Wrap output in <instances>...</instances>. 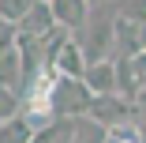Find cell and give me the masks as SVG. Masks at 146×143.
<instances>
[{"mask_svg":"<svg viewBox=\"0 0 146 143\" xmlns=\"http://www.w3.org/2000/svg\"><path fill=\"white\" fill-rule=\"evenodd\" d=\"M90 102H94V94L86 91L82 79H60L56 75L52 94H49V109H52L56 121H79V117H86V113H90Z\"/></svg>","mask_w":146,"mask_h":143,"instance_id":"obj_1","label":"cell"},{"mask_svg":"<svg viewBox=\"0 0 146 143\" xmlns=\"http://www.w3.org/2000/svg\"><path fill=\"white\" fill-rule=\"evenodd\" d=\"M75 42H79V49L86 56V68H90V64H101V60H112V56H109V49H112V19L90 15L86 26L75 34Z\"/></svg>","mask_w":146,"mask_h":143,"instance_id":"obj_2","label":"cell"},{"mask_svg":"<svg viewBox=\"0 0 146 143\" xmlns=\"http://www.w3.org/2000/svg\"><path fill=\"white\" fill-rule=\"evenodd\" d=\"M90 121H98L101 128H124V124H135V117H139V105L135 102H127V98H120V94H105V98H94L90 102V113H86Z\"/></svg>","mask_w":146,"mask_h":143,"instance_id":"obj_3","label":"cell"},{"mask_svg":"<svg viewBox=\"0 0 146 143\" xmlns=\"http://www.w3.org/2000/svg\"><path fill=\"white\" fill-rule=\"evenodd\" d=\"M112 53H116V60L120 56H139L142 53V26L124 15H112Z\"/></svg>","mask_w":146,"mask_h":143,"instance_id":"obj_4","label":"cell"},{"mask_svg":"<svg viewBox=\"0 0 146 143\" xmlns=\"http://www.w3.org/2000/svg\"><path fill=\"white\" fill-rule=\"evenodd\" d=\"M60 26H56V15H52V4H41V0H34V8H30V15H26L23 23H19V34L23 38H38V42H45V38H52Z\"/></svg>","mask_w":146,"mask_h":143,"instance_id":"obj_5","label":"cell"},{"mask_svg":"<svg viewBox=\"0 0 146 143\" xmlns=\"http://www.w3.org/2000/svg\"><path fill=\"white\" fill-rule=\"evenodd\" d=\"M52 15H56V26L68 34H79L86 19H90V4L86 0H52Z\"/></svg>","mask_w":146,"mask_h":143,"instance_id":"obj_6","label":"cell"},{"mask_svg":"<svg viewBox=\"0 0 146 143\" xmlns=\"http://www.w3.org/2000/svg\"><path fill=\"white\" fill-rule=\"evenodd\" d=\"M86 91L94 98H105V94H116V60H101V64H90L82 75Z\"/></svg>","mask_w":146,"mask_h":143,"instance_id":"obj_7","label":"cell"},{"mask_svg":"<svg viewBox=\"0 0 146 143\" xmlns=\"http://www.w3.org/2000/svg\"><path fill=\"white\" fill-rule=\"evenodd\" d=\"M68 143H109V128H101V124L90 121V117H79V121H71Z\"/></svg>","mask_w":146,"mask_h":143,"instance_id":"obj_8","label":"cell"},{"mask_svg":"<svg viewBox=\"0 0 146 143\" xmlns=\"http://www.w3.org/2000/svg\"><path fill=\"white\" fill-rule=\"evenodd\" d=\"M0 87L4 91H23L26 87V79H23V64H19V49L8 53V56H0Z\"/></svg>","mask_w":146,"mask_h":143,"instance_id":"obj_9","label":"cell"},{"mask_svg":"<svg viewBox=\"0 0 146 143\" xmlns=\"http://www.w3.org/2000/svg\"><path fill=\"white\" fill-rule=\"evenodd\" d=\"M34 136H38V132L26 124V117H23V113L0 124V143H34Z\"/></svg>","mask_w":146,"mask_h":143,"instance_id":"obj_10","label":"cell"},{"mask_svg":"<svg viewBox=\"0 0 146 143\" xmlns=\"http://www.w3.org/2000/svg\"><path fill=\"white\" fill-rule=\"evenodd\" d=\"M30 8H34V0H0V19L19 30V23L30 15Z\"/></svg>","mask_w":146,"mask_h":143,"instance_id":"obj_11","label":"cell"},{"mask_svg":"<svg viewBox=\"0 0 146 143\" xmlns=\"http://www.w3.org/2000/svg\"><path fill=\"white\" fill-rule=\"evenodd\" d=\"M19 94L15 91H4V87H0V124H4V121H11V117H19Z\"/></svg>","mask_w":146,"mask_h":143,"instance_id":"obj_12","label":"cell"},{"mask_svg":"<svg viewBox=\"0 0 146 143\" xmlns=\"http://www.w3.org/2000/svg\"><path fill=\"white\" fill-rule=\"evenodd\" d=\"M15 45H19V30H15L11 23H4V19H0V56L15 53Z\"/></svg>","mask_w":146,"mask_h":143,"instance_id":"obj_13","label":"cell"},{"mask_svg":"<svg viewBox=\"0 0 146 143\" xmlns=\"http://www.w3.org/2000/svg\"><path fill=\"white\" fill-rule=\"evenodd\" d=\"M109 143H142V139H139L135 124H124V128H112L109 132Z\"/></svg>","mask_w":146,"mask_h":143,"instance_id":"obj_14","label":"cell"}]
</instances>
